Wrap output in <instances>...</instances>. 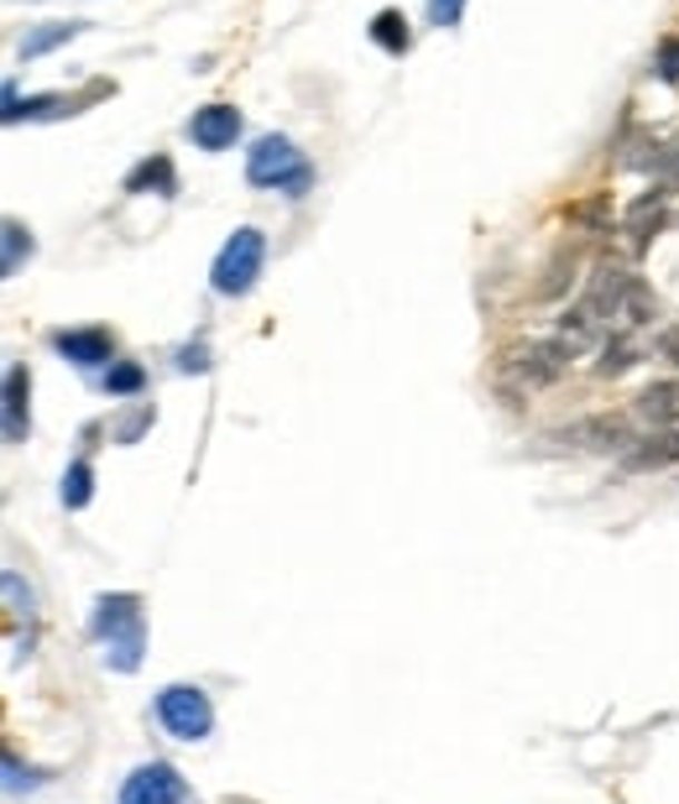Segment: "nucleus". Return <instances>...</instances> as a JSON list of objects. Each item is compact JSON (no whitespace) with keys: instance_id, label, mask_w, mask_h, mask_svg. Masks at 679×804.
<instances>
[{"instance_id":"2eb2a0df","label":"nucleus","mask_w":679,"mask_h":804,"mask_svg":"<svg viewBox=\"0 0 679 804\" xmlns=\"http://www.w3.org/2000/svg\"><path fill=\"white\" fill-rule=\"evenodd\" d=\"M638 413H643V418H653V424H675V418H679V381H659V387H648V393L638 397Z\"/></svg>"},{"instance_id":"1a4fd4ad","label":"nucleus","mask_w":679,"mask_h":804,"mask_svg":"<svg viewBox=\"0 0 679 804\" xmlns=\"http://www.w3.org/2000/svg\"><path fill=\"white\" fill-rule=\"evenodd\" d=\"M632 282H638V277H628L622 272V267H611V261H601V267H596L591 272V288H585V304L596 308V314H601V319H622V308H628V292H632Z\"/></svg>"},{"instance_id":"39448f33","label":"nucleus","mask_w":679,"mask_h":804,"mask_svg":"<svg viewBox=\"0 0 679 804\" xmlns=\"http://www.w3.org/2000/svg\"><path fill=\"white\" fill-rule=\"evenodd\" d=\"M564 366H570V350L554 340H533V345H518L502 356V377L518 381V387H554L564 377Z\"/></svg>"},{"instance_id":"9d476101","label":"nucleus","mask_w":679,"mask_h":804,"mask_svg":"<svg viewBox=\"0 0 679 804\" xmlns=\"http://www.w3.org/2000/svg\"><path fill=\"white\" fill-rule=\"evenodd\" d=\"M601 329H607V319H601V314L580 298L575 308H564V314H560V325H554V345H564L570 356H585V350H596V345H601Z\"/></svg>"},{"instance_id":"cd10ccee","label":"nucleus","mask_w":679,"mask_h":804,"mask_svg":"<svg viewBox=\"0 0 679 804\" xmlns=\"http://www.w3.org/2000/svg\"><path fill=\"white\" fill-rule=\"evenodd\" d=\"M663 172H669V178H679V147H675V152H663Z\"/></svg>"},{"instance_id":"f3484780","label":"nucleus","mask_w":679,"mask_h":804,"mask_svg":"<svg viewBox=\"0 0 679 804\" xmlns=\"http://www.w3.org/2000/svg\"><path fill=\"white\" fill-rule=\"evenodd\" d=\"M0 236H6V257H0V272L11 277L21 261L32 257V230H27V225H17V220H6V230H0Z\"/></svg>"},{"instance_id":"a211bd4d","label":"nucleus","mask_w":679,"mask_h":804,"mask_svg":"<svg viewBox=\"0 0 679 804\" xmlns=\"http://www.w3.org/2000/svg\"><path fill=\"white\" fill-rule=\"evenodd\" d=\"M372 37L382 42L387 52H407V21H403V11H376V21H372Z\"/></svg>"},{"instance_id":"412c9836","label":"nucleus","mask_w":679,"mask_h":804,"mask_svg":"<svg viewBox=\"0 0 679 804\" xmlns=\"http://www.w3.org/2000/svg\"><path fill=\"white\" fill-rule=\"evenodd\" d=\"M632 360H638V350H632V345L607 340V345H601V360H596V371H601V377H622Z\"/></svg>"},{"instance_id":"423d86ee","label":"nucleus","mask_w":679,"mask_h":804,"mask_svg":"<svg viewBox=\"0 0 679 804\" xmlns=\"http://www.w3.org/2000/svg\"><path fill=\"white\" fill-rule=\"evenodd\" d=\"M188 784L173 763H141V768L120 784V804H184Z\"/></svg>"},{"instance_id":"f8f14e48","label":"nucleus","mask_w":679,"mask_h":804,"mask_svg":"<svg viewBox=\"0 0 679 804\" xmlns=\"http://www.w3.org/2000/svg\"><path fill=\"white\" fill-rule=\"evenodd\" d=\"M564 439L580 449H622L632 445L628 439V418H611V413H601V418H585V424L564 428Z\"/></svg>"},{"instance_id":"dca6fc26","label":"nucleus","mask_w":679,"mask_h":804,"mask_svg":"<svg viewBox=\"0 0 679 804\" xmlns=\"http://www.w3.org/2000/svg\"><path fill=\"white\" fill-rule=\"evenodd\" d=\"M89 497H95V465L73 460L63 470V507L68 513H79V507H89Z\"/></svg>"},{"instance_id":"a878e982","label":"nucleus","mask_w":679,"mask_h":804,"mask_svg":"<svg viewBox=\"0 0 679 804\" xmlns=\"http://www.w3.org/2000/svg\"><path fill=\"white\" fill-rule=\"evenodd\" d=\"M178 371H209V350L204 345H184L178 350Z\"/></svg>"},{"instance_id":"ddd939ff","label":"nucleus","mask_w":679,"mask_h":804,"mask_svg":"<svg viewBox=\"0 0 679 804\" xmlns=\"http://www.w3.org/2000/svg\"><path fill=\"white\" fill-rule=\"evenodd\" d=\"M173 189H178V178H173V162L163 152L136 162V168L126 172V193H163V199H168Z\"/></svg>"},{"instance_id":"aec40b11","label":"nucleus","mask_w":679,"mask_h":804,"mask_svg":"<svg viewBox=\"0 0 679 804\" xmlns=\"http://www.w3.org/2000/svg\"><path fill=\"white\" fill-rule=\"evenodd\" d=\"M79 32L73 21H58V27H42V32H32L27 42H21V58H42L48 48H58V42H68V37Z\"/></svg>"},{"instance_id":"4468645a","label":"nucleus","mask_w":679,"mask_h":804,"mask_svg":"<svg viewBox=\"0 0 679 804\" xmlns=\"http://www.w3.org/2000/svg\"><path fill=\"white\" fill-rule=\"evenodd\" d=\"M663 225V189H653V193H643L638 205L628 209V236H632V246H648V236Z\"/></svg>"},{"instance_id":"6e6552de","label":"nucleus","mask_w":679,"mask_h":804,"mask_svg":"<svg viewBox=\"0 0 679 804\" xmlns=\"http://www.w3.org/2000/svg\"><path fill=\"white\" fill-rule=\"evenodd\" d=\"M188 137H194V147H204V152H225V147H236V137H240L236 105H204V110H194Z\"/></svg>"},{"instance_id":"bb28decb","label":"nucleus","mask_w":679,"mask_h":804,"mask_svg":"<svg viewBox=\"0 0 679 804\" xmlns=\"http://www.w3.org/2000/svg\"><path fill=\"white\" fill-rule=\"evenodd\" d=\"M147 424H152V408H141V413H136V418H131V424L120 428V445H136V434H141V428H147Z\"/></svg>"},{"instance_id":"393cba45","label":"nucleus","mask_w":679,"mask_h":804,"mask_svg":"<svg viewBox=\"0 0 679 804\" xmlns=\"http://www.w3.org/2000/svg\"><path fill=\"white\" fill-rule=\"evenodd\" d=\"M659 79L679 85V37H663V48H659Z\"/></svg>"},{"instance_id":"9b49d317","label":"nucleus","mask_w":679,"mask_h":804,"mask_svg":"<svg viewBox=\"0 0 679 804\" xmlns=\"http://www.w3.org/2000/svg\"><path fill=\"white\" fill-rule=\"evenodd\" d=\"M27 393H32L27 366H11V371H6V445H21V439L32 434V418H27Z\"/></svg>"},{"instance_id":"6ab92c4d","label":"nucleus","mask_w":679,"mask_h":804,"mask_svg":"<svg viewBox=\"0 0 679 804\" xmlns=\"http://www.w3.org/2000/svg\"><path fill=\"white\" fill-rule=\"evenodd\" d=\"M141 381H147V371H141L136 360H110V371H105V393L131 397V393H141Z\"/></svg>"},{"instance_id":"0eeeda50","label":"nucleus","mask_w":679,"mask_h":804,"mask_svg":"<svg viewBox=\"0 0 679 804\" xmlns=\"http://www.w3.org/2000/svg\"><path fill=\"white\" fill-rule=\"evenodd\" d=\"M48 345L63 360H73V366H105V360H116L110 329H52Z\"/></svg>"},{"instance_id":"b1692460","label":"nucleus","mask_w":679,"mask_h":804,"mask_svg":"<svg viewBox=\"0 0 679 804\" xmlns=\"http://www.w3.org/2000/svg\"><path fill=\"white\" fill-rule=\"evenodd\" d=\"M465 17V0H429V21L434 27H460Z\"/></svg>"},{"instance_id":"f03ea898","label":"nucleus","mask_w":679,"mask_h":804,"mask_svg":"<svg viewBox=\"0 0 679 804\" xmlns=\"http://www.w3.org/2000/svg\"><path fill=\"white\" fill-rule=\"evenodd\" d=\"M246 178H252L256 189H277V193H288V199H304L308 183H314V168H308L304 152L288 137H262L246 152Z\"/></svg>"},{"instance_id":"5701e85b","label":"nucleus","mask_w":679,"mask_h":804,"mask_svg":"<svg viewBox=\"0 0 679 804\" xmlns=\"http://www.w3.org/2000/svg\"><path fill=\"white\" fill-rule=\"evenodd\" d=\"M675 460H679V434L675 439H653L648 449H632V465H643V470L648 465H675Z\"/></svg>"},{"instance_id":"20e7f679","label":"nucleus","mask_w":679,"mask_h":804,"mask_svg":"<svg viewBox=\"0 0 679 804\" xmlns=\"http://www.w3.org/2000/svg\"><path fill=\"white\" fill-rule=\"evenodd\" d=\"M157 721L178 742H204L215 732V705H209V695L199 685H168L157 695Z\"/></svg>"},{"instance_id":"f257e3e1","label":"nucleus","mask_w":679,"mask_h":804,"mask_svg":"<svg viewBox=\"0 0 679 804\" xmlns=\"http://www.w3.org/2000/svg\"><path fill=\"white\" fill-rule=\"evenodd\" d=\"M89 633L105 648V664L120 668V674H136L141 668V653H147V616H141V600L116 590V596L95 600V616H89Z\"/></svg>"},{"instance_id":"4be33fe9","label":"nucleus","mask_w":679,"mask_h":804,"mask_svg":"<svg viewBox=\"0 0 679 804\" xmlns=\"http://www.w3.org/2000/svg\"><path fill=\"white\" fill-rule=\"evenodd\" d=\"M622 319H628V325H653V319H659V304H653V292H648L643 282H632L628 308H622Z\"/></svg>"},{"instance_id":"7ed1b4c3","label":"nucleus","mask_w":679,"mask_h":804,"mask_svg":"<svg viewBox=\"0 0 679 804\" xmlns=\"http://www.w3.org/2000/svg\"><path fill=\"white\" fill-rule=\"evenodd\" d=\"M262 261H267V236H262L256 225H240L236 236L220 246L209 282H215L220 298H240V292H252V282L262 277Z\"/></svg>"}]
</instances>
